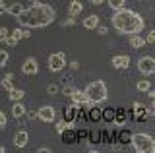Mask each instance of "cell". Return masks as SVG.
I'll use <instances>...</instances> for the list:
<instances>
[{"label":"cell","instance_id":"19","mask_svg":"<svg viewBox=\"0 0 155 153\" xmlns=\"http://www.w3.org/2000/svg\"><path fill=\"white\" fill-rule=\"evenodd\" d=\"M136 89H138L140 93H145L147 89H151V82H149V80H140V82L136 83Z\"/></svg>","mask_w":155,"mask_h":153},{"label":"cell","instance_id":"31","mask_svg":"<svg viewBox=\"0 0 155 153\" xmlns=\"http://www.w3.org/2000/svg\"><path fill=\"white\" fill-rule=\"evenodd\" d=\"M58 89H60V87H58L56 83H51V85H48V87H47V91L51 93V95H56V93H58Z\"/></svg>","mask_w":155,"mask_h":153},{"label":"cell","instance_id":"4","mask_svg":"<svg viewBox=\"0 0 155 153\" xmlns=\"http://www.w3.org/2000/svg\"><path fill=\"white\" fill-rule=\"evenodd\" d=\"M130 142H132V147L138 153H153L155 151V140L149 134H134L130 136Z\"/></svg>","mask_w":155,"mask_h":153},{"label":"cell","instance_id":"24","mask_svg":"<svg viewBox=\"0 0 155 153\" xmlns=\"http://www.w3.org/2000/svg\"><path fill=\"white\" fill-rule=\"evenodd\" d=\"M0 85H2V87L6 89V91H12V89H14V83H12V80H10L8 76H6V78L2 80V82H0Z\"/></svg>","mask_w":155,"mask_h":153},{"label":"cell","instance_id":"27","mask_svg":"<svg viewBox=\"0 0 155 153\" xmlns=\"http://www.w3.org/2000/svg\"><path fill=\"white\" fill-rule=\"evenodd\" d=\"M89 116L91 118H93V120H99V118H101V109H91V112H89Z\"/></svg>","mask_w":155,"mask_h":153},{"label":"cell","instance_id":"25","mask_svg":"<svg viewBox=\"0 0 155 153\" xmlns=\"http://www.w3.org/2000/svg\"><path fill=\"white\" fill-rule=\"evenodd\" d=\"M8 58H10V54L6 50H0V68H4V66L8 64Z\"/></svg>","mask_w":155,"mask_h":153},{"label":"cell","instance_id":"41","mask_svg":"<svg viewBox=\"0 0 155 153\" xmlns=\"http://www.w3.org/2000/svg\"><path fill=\"white\" fill-rule=\"evenodd\" d=\"M27 114V118L29 120H33V118H37V112H25Z\"/></svg>","mask_w":155,"mask_h":153},{"label":"cell","instance_id":"2","mask_svg":"<svg viewBox=\"0 0 155 153\" xmlns=\"http://www.w3.org/2000/svg\"><path fill=\"white\" fill-rule=\"evenodd\" d=\"M110 23L120 35H142L143 27H145V20L140 14H136L134 10H116L110 18Z\"/></svg>","mask_w":155,"mask_h":153},{"label":"cell","instance_id":"14","mask_svg":"<svg viewBox=\"0 0 155 153\" xmlns=\"http://www.w3.org/2000/svg\"><path fill=\"white\" fill-rule=\"evenodd\" d=\"M81 25L85 27V29H97V25H99V16H95V14H91V16H87L84 21H81Z\"/></svg>","mask_w":155,"mask_h":153},{"label":"cell","instance_id":"36","mask_svg":"<svg viewBox=\"0 0 155 153\" xmlns=\"http://www.w3.org/2000/svg\"><path fill=\"white\" fill-rule=\"evenodd\" d=\"M155 41V31H149L147 33V39H145V43H153Z\"/></svg>","mask_w":155,"mask_h":153},{"label":"cell","instance_id":"45","mask_svg":"<svg viewBox=\"0 0 155 153\" xmlns=\"http://www.w3.org/2000/svg\"><path fill=\"white\" fill-rule=\"evenodd\" d=\"M89 2H91V0H89Z\"/></svg>","mask_w":155,"mask_h":153},{"label":"cell","instance_id":"7","mask_svg":"<svg viewBox=\"0 0 155 153\" xmlns=\"http://www.w3.org/2000/svg\"><path fill=\"white\" fill-rule=\"evenodd\" d=\"M37 118L43 120V122H47V124H51V122H54V118H56V111L51 105H45V107H41L37 111Z\"/></svg>","mask_w":155,"mask_h":153},{"label":"cell","instance_id":"29","mask_svg":"<svg viewBox=\"0 0 155 153\" xmlns=\"http://www.w3.org/2000/svg\"><path fill=\"white\" fill-rule=\"evenodd\" d=\"M6 124H8V118H6V114L0 111V130H4V128H6Z\"/></svg>","mask_w":155,"mask_h":153},{"label":"cell","instance_id":"5","mask_svg":"<svg viewBox=\"0 0 155 153\" xmlns=\"http://www.w3.org/2000/svg\"><path fill=\"white\" fill-rule=\"evenodd\" d=\"M66 66H68V60L64 52H52L48 56V70L51 72H62Z\"/></svg>","mask_w":155,"mask_h":153},{"label":"cell","instance_id":"10","mask_svg":"<svg viewBox=\"0 0 155 153\" xmlns=\"http://www.w3.org/2000/svg\"><path fill=\"white\" fill-rule=\"evenodd\" d=\"M130 66V56H126V54H116L113 56V68L116 70H126Z\"/></svg>","mask_w":155,"mask_h":153},{"label":"cell","instance_id":"28","mask_svg":"<svg viewBox=\"0 0 155 153\" xmlns=\"http://www.w3.org/2000/svg\"><path fill=\"white\" fill-rule=\"evenodd\" d=\"M10 35V29L8 27H0V43H4V39Z\"/></svg>","mask_w":155,"mask_h":153},{"label":"cell","instance_id":"43","mask_svg":"<svg viewBox=\"0 0 155 153\" xmlns=\"http://www.w3.org/2000/svg\"><path fill=\"white\" fill-rule=\"evenodd\" d=\"M103 2H105V0H91V4H95V6H101Z\"/></svg>","mask_w":155,"mask_h":153},{"label":"cell","instance_id":"42","mask_svg":"<svg viewBox=\"0 0 155 153\" xmlns=\"http://www.w3.org/2000/svg\"><path fill=\"white\" fill-rule=\"evenodd\" d=\"M145 93H147V97H149V99H153V97H155V91H153V89H147Z\"/></svg>","mask_w":155,"mask_h":153},{"label":"cell","instance_id":"39","mask_svg":"<svg viewBox=\"0 0 155 153\" xmlns=\"http://www.w3.org/2000/svg\"><path fill=\"white\" fill-rule=\"evenodd\" d=\"M70 68L72 70H78V68H80V62H78V60H72L70 62Z\"/></svg>","mask_w":155,"mask_h":153},{"label":"cell","instance_id":"6","mask_svg":"<svg viewBox=\"0 0 155 153\" xmlns=\"http://www.w3.org/2000/svg\"><path fill=\"white\" fill-rule=\"evenodd\" d=\"M138 70L142 72L143 76H151L155 72V58L153 56H142L138 60Z\"/></svg>","mask_w":155,"mask_h":153},{"label":"cell","instance_id":"13","mask_svg":"<svg viewBox=\"0 0 155 153\" xmlns=\"http://www.w3.org/2000/svg\"><path fill=\"white\" fill-rule=\"evenodd\" d=\"M81 10H84V4H81L80 0H72L70 6H68V16H70V18H76L78 14H81Z\"/></svg>","mask_w":155,"mask_h":153},{"label":"cell","instance_id":"38","mask_svg":"<svg viewBox=\"0 0 155 153\" xmlns=\"http://www.w3.org/2000/svg\"><path fill=\"white\" fill-rule=\"evenodd\" d=\"M37 151H39V153H43V151H47V153H48V151H52V149H51L48 145H41V147H37Z\"/></svg>","mask_w":155,"mask_h":153},{"label":"cell","instance_id":"40","mask_svg":"<svg viewBox=\"0 0 155 153\" xmlns=\"http://www.w3.org/2000/svg\"><path fill=\"white\" fill-rule=\"evenodd\" d=\"M31 37V31H25V29H21V39H29Z\"/></svg>","mask_w":155,"mask_h":153},{"label":"cell","instance_id":"9","mask_svg":"<svg viewBox=\"0 0 155 153\" xmlns=\"http://www.w3.org/2000/svg\"><path fill=\"white\" fill-rule=\"evenodd\" d=\"M70 97H72V101H74V105H78V107H84V109L93 107V105L89 103V99H87L85 91H80V89H76V91L70 93Z\"/></svg>","mask_w":155,"mask_h":153},{"label":"cell","instance_id":"37","mask_svg":"<svg viewBox=\"0 0 155 153\" xmlns=\"http://www.w3.org/2000/svg\"><path fill=\"white\" fill-rule=\"evenodd\" d=\"M6 10H8V6L2 2V0H0V16H4V14H6Z\"/></svg>","mask_w":155,"mask_h":153},{"label":"cell","instance_id":"15","mask_svg":"<svg viewBox=\"0 0 155 153\" xmlns=\"http://www.w3.org/2000/svg\"><path fill=\"white\" fill-rule=\"evenodd\" d=\"M130 47H132V49H143L145 39L142 35H130Z\"/></svg>","mask_w":155,"mask_h":153},{"label":"cell","instance_id":"20","mask_svg":"<svg viewBox=\"0 0 155 153\" xmlns=\"http://www.w3.org/2000/svg\"><path fill=\"white\" fill-rule=\"evenodd\" d=\"M21 10H23V6L16 2V4H12V6H8L6 14H10V16H14V18H16V16H19V14H21Z\"/></svg>","mask_w":155,"mask_h":153},{"label":"cell","instance_id":"21","mask_svg":"<svg viewBox=\"0 0 155 153\" xmlns=\"http://www.w3.org/2000/svg\"><path fill=\"white\" fill-rule=\"evenodd\" d=\"M109 6L113 8V10H122V8H126V0H109Z\"/></svg>","mask_w":155,"mask_h":153},{"label":"cell","instance_id":"18","mask_svg":"<svg viewBox=\"0 0 155 153\" xmlns=\"http://www.w3.org/2000/svg\"><path fill=\"white\" fill-rule=\"evenodd\" d=\"M62 136V140H64L66 143H72V142H76V138H78V134L74 132V128H68V130H64L60 134Z\"/></svg>","mask_w":155,"mask_h":153},{"label":"cell","instance_id":"32","mask_svg":"<svg viewBox=\"0 0 155 153\" xmlns=\"http://www.w3.org/2000/svg\"><path fill=\"white\" fill-rule=\"evenodd\" d=\"M4 43H6V45H8V47H16V43H18V41H16V39H14V37H10V35H8V37H6V39H4Z\"/></svg>","mask_w":155,"mask_h":153},{"label":"cell","instance_id":"26","mask_svg":"<svg viewBox=\"0 0 155 153\" xmlns=\"http://www.w3.org/2000/svg\"><path fill=\"white\" fill-rule=\"evenodd\" d=\"M134 111H136V118H140V116H143V114H145L143 112V105H140L138 101L134 103Z\"/></svg>","mask_w":155,"mask_h":153},{"label":"cell","instance_id":"12","mask_svg":"<svg viewBox=\"0 0 155 153\" xmlns=\"http://www.w3.org/2000/svg\"><path fill=\"white\" fill-rule=\"evenodd\" d=\"M25 112H27L25 105H23L21 101H14V107H12V116H14V118H21V116H25Z\"/></svg>","mask_w":155,"mask_h":153},{"label":"cell","instance_id":"17","mask_svg":"<svg viewBox=\"0 0 155 153\" xmlns=\"http://www.w3.org/2000/svg\"><path fill=\"white\" fill-rule=\"evenodd\" d=\"M78 105H72V107H68L66 109V114H64V120L66 122H70V124H74V118H76V112H78Z\"/></svg>","mask_w":155,"mask_h":153},{"label":"cell","instance_id":"22","mask_svg":"<svg viewBox=\"0 0 155 153\" xmlns=\"http://www.w3.org/2000/svg\"><path fill=\"white\" fill-rule=\"evenodd\" d=\"M114 109H105L103 112H101V116L105 118V120H109V122H114Z\"/></svg>","mask_w":155,"mask_h":153},{"label":"cell","instance_id":"44","mask_svg":"<svg viewBox=\"0 0 155 153\" xmlns=\"http://www.w3.org/2000/svg\"><path fill=\"white\" fill-rule=\"evenodd\" d=\"M0 153H6V147L4 145H0Z\"/></svg>","mask_w":155,"mask_h":153},{"label":"cell","instance_id":"1","mask_svg":"<svg viewBox=\"0 0 155 153\" xmlns=\"http://www.w3.org/2000/svg\"><path fill=\"white\" fill-rule=\"evenodd\" d=\"M54 8L51 4H33L29 8H23L21 14L16 16V21L21 27H27V29H35V27H47L54 21Z\"/></svg>","mask_w":155,"mask_h":153},{"label":"cell","instance_id":"16","mask_svg":"<svg viewBox=\"0 0 155 153\" xmlns=\"http://www.w3.org/2000/svg\"><path fill=\"white\" fill-rule=\"evenodd\" d=\"M23 97H25V91H23V89H16V87H14L12 89V91H8V99H10V101H21V99Z\"/></svg>","mask_w":155,"mask_h":153},{"label":"cell","instance_id":"3","mask_svg":"<svg viewBox=\"0 0 155 153\" xmlns=\"http://www.w3.org/2000/svg\"><path fill=\"white\" fill-rule=\"evenodd\" d=\"M87 99H89L91 105H97V103H103L107 97H109V89H107V83L103 80H95V82H91L87 87L84 89Z\"/></svg>","mask_w":155,"mask_h":153},{"label":"cell","instance_id":"11","mask_svg":"<svg viewBox=\"0 0 155 153\" xmlns=\"http://www.w3.org/2000/svg\"><path fill=\"white\" fill-rule=\"evenodd\" d=\"M27 142H29V134L25 130H19L16 132V136H14V145L19 147V149H23V147L27 145Z\"/></svg>","mask_w":155,"mask_h":153},{"label":"cell","instance_id":"23","mask_svg":"<svg viewBox=\"0 0 155 153\" xmlns=\"http://www.w3.org/2000/svg\"><path fill=\"white\" fill-rule=\"evenodd\" d=\"M68 128H74V124H70V122H66V120H60L56 124V132L58 134H62L64 130H68Z\"/></svg>","mask_w":155,"mask_h":153},{"label":"cell","instance_id":"34","mask_svg":"<svg viewBox=\"0 0 155 153\" xmlns=\"http://www.w3.org/2000/svg\"><path fill=\"white\" fill-rule=\"evenodd\" d=\"M143 109H145V114H153L155 112V105L153 103H149L147 107H143Z\"/></svg>","mask_w":155,"mask_h":153},{"label":"cell","instance_id":"8","mask_svg":"<svg viewBox=\"0 0 155 153\" xmlns=\"http://www.w3.org/2000/svg\"><path fill=\"white\" fill-rule=\"evenodd\" d=\"M21 72L25 76H35V74H39V62H37V58L27 56V58L23 60V64H21Z\"/></svg>","mask_w":155,"mask_h":153},{"label":"cell","instance_id":"33","mask_svg":"<svg viewBox=\"0 0 155 153\" xmlns=\"http://www.w3.org/2000/svg\"><path fill=\"white\" fill-rule=\"evenodd\" d=\"M74 23H76V18H70V16H68V20L62 23V27H70V25H74Z\"/></svg>","mask_w":155,"mask_h":153},{"label":"cell","instance_id":"30","mask_svg":"<svg viewBox=\"0 0 155 153\" xmlns=\"http://www.w3.org/2000/svg\"><path fill=\"white\" fill-rule=\"evenodd\" d=\"M10 37H14V39H16V41H19V39H21V29H19V27H18V29L10 31Z\"/></svg>","mask_w":155,"mask_h":153},{"label":"cell","instance_id":"35","mask_svg":"<svg viewBox=\"0 0 155 153\" xmlns=\"http://www.w3.org/2000/svg\"><path fill=\"white\" fill-rule=\"evenodd\" d=\"M97 33H99V35H107V33H109V29H107L105 25H97Z\"/></svg>","mask_w":155,"mask_h":153}]
</instances>
